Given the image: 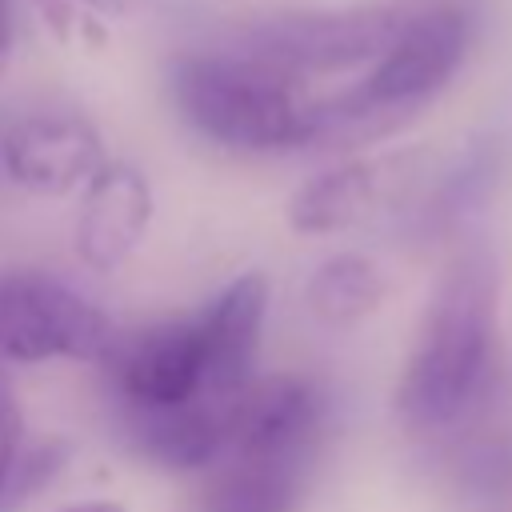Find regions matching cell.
I'll list each match as a JSON object with an SVG mask.
<instances>
[{
	"label": "cell",
	"mask_w": 512,
	"mask_h": 512,
	"mask_svg": "<svg viewBox=\"0 0 512 512\" xmlns=\"http://www.w3.org/2000/svg\"><path fill=\"white\" fill-rule=\"evenodd\" d=\"M16 452H20V432L0 428V496H4V484H8V472H12Z\"/></svg>",
	"instance_id": "2e32d148"
},
{
	"label": "cell",
	"mask_w": 512,
	"mask_h": 512,
	"mask_svg": "<svg viewBox=\"0 0 512 512\" xmlns=\"http://www.w3.org/2000/svg\"><path fill=\"white\" fill-rule=\"evenodd\" d=\"M152 224V184L128 160H104L80 188L72 224L76 256L92 272H116L144 240Z\"/></svg>",
	"instance_id": "9c48e42d"
},
{
	"label": "cell",
	"mask_w": 512,
	"mask_h": 512,
	"mask_svg": "<svg viewBox=\"0 0 512 512\" xmlns=\"http://www.w3.org/2000/svg\"><path fill=\"white\" fill-rule=\"evenodd\" d=\"M56 512H128L120 500H112V496H100V500H76V504H64V508H56Z\"/></svg>",
	"instance_id": "e0dca14e"
},
{
	"label": "cell",
	"mask_w": 512,
	"mask_h": 512,
	"mask_svg": "<svg viewBox=\"0 0 512 512\" xmlns=\"http://www.w3.org/2000/svg\"><path fill=\"white\" fill-rule=\"evenodd\" d=\"M104 160L108 156L92 120L64 108L16 116L0 136V164L8 180L40 196L84 188Z\"/></svg>",
	"instance_id": "52a82bcc"
},
{
	"label": "cell",
	"mask_w": 512,
	"mask_h": 512,
	"mask_svg": "<svg viewBox=\"0 0 512 512\" xmlns=\"http://www.w3.org/2000/svg\"><path fill=\"white\" fill-rule=\"evenodd\" d=\"M264 320H268V280L260 272H240L196 312L200 352H204L200 396L208 404L224 408L256 376Z\"/></svg>",
	"instance_id": "ba28073f"
},
{
	"label": "cell",
	"mask_w": 512,
	"mask_h": 512,
	"mask_svg": "<svg viewBox=\"0 0 512 512\" xmlns=\"http://www.w3.org/2000/svg\"><path fill=\"white\" fill-rule=\"evenodd\" d=\"M104 368L124 408H172L204 400V352L196 312L156 320L148 328H136L132 336H116Z\"/></svg>",
	"instance_id": "8992f818"
},
{
	"label": "cell",
	"mask_w": 512,
	"mask_h": 512,
	"mask_svg": "<svg viewBox=\"0 0 512 512\" xmlns=\"http://www.w3.org/2000/svg\"><path fill=\"white\" fill-rule=\"evenodd\" d=\"M308 464L224 452L208 468L204 512H292Z\"/></svg>",
	"instance_id": "4fadbf2b"
},
{
	"label": "cell",
	"mask_w": 512,
	"mask_h": 512,
	"mask_svg": "<svg viewBox=\"0 0 512 512\" xmlns=\"http://www.w3.org/2000/svg\"><path fill=\"white\" fill-rule=\"evenodd\" d=\"M124 436L152 468L208 472L224 456V408L208 400L172 408H124Z\"/></svg>",
	"instance_id": "8fae6325"
},
{
	"label": "cell",
	"mask_w": 512,
	"mask_h": 512,
	"mask_svg": "<svg viewBox=\"0 0 512 512\" xmlns=\"http://www.w3.org/2000/svg\"><path fill=\"white\" fill-rule=\"evenodd\" d=\"M412 164H416V152L340 160V164L316 172L312 180H304L288 196L284 216H288L292 232H300V236L348 232L352 224L368 220L384 200L396 196L400 176H408Z\"/></svg>",
	"instance_id": "30bf717a"
},
{
	"label": "cell",
	"mask_w": 512,
	"mask_h": 512,
	"mask_svg": "<svg viewBox=\"0 0 512 512\" xmlns=\"http://www.w3.org/2000/svg\"><path fill=\"white\" fill-rule=\"evenodd\" d=\"M168 100L204 140L232 152L312 148V96L248 52H180L164 72Z\"/></svg>",
	"instance_id": "7a4b0ae2"
},
{
	"label": "cell",
	"mask_w": 512,
	"mask_h": 512,
	"mask_svg": "<svg viewBox=\"0 0 512 512\" xmlns=\"http://www.w3.org/2000/svg\"><path fill=\"white\" fill-rule=\"evenodd\" d=\"M0 428H12L20 432V404H16V388L12 380L0 372Z\"/></svg>",
	"instance_id": "9a60e30c"
},
{
	"label": "cell",
	"mask_w": 512,
	"mask_h": 512,
	"mask_svg": "<svg viewBox=\"0 0 512 512\" xmlns=\"http://www.w3.org/2000/svg\"><path fill=\"white\" fill-rule=\"evenodd\" d=\"M388 296V280L380 264L364 252H332L324 256L308 284H304V304L312 308L316 320L332 328H352L368 320Z\"/></svg>",
	"instance_id": "5bb4252c"
},
{
	"label": "cell",
	"mask_w": 512,
	"mask_h": 512,
	"mask_svg": "<svg viewBox=\"0 0 512 512\" xmlns=\"http://www.w3.org/2000/svg\"><path fill=\"white\" fill-rule=\"evenodd\" d=\"M500 336V264L484 244H464L440 268L420 312L396 416L412 432L460 428L488 396Z\"/></svg>",
	"instance_id": "6da1fadb"
},
{
	"label": "cell",
	"mask_w": 512,
	"mask_h": 512,
	"mask_svg": "<svg viewBox=\"0 0 512 512\" xmlns=\"http://www.w3.org/2000/svg\"><path fill=\"white\" fill-rule=\"evenodd\" d=\"M328 396L304 372L252 376L224 404V452L312 464L324 436Z\"/></svg>",
	"instance_id": "5b68a950"
},
{
	"label": "cell",
	"mask_w": 512,
	"mask_h": 512,
	"mask_svg": "<svg viewBox=\"0 0 512 512\" xmlns=\"http://www.w3.org/2000/svg\"><path fill=\"white\" fill-rule=\"evenodd\" d=\"M12 52V0H0V64Z\"/></svg>",
	"instance_id": "ac0fdd59"
},
{
	"label": "cell",
	"mask_w": 512,
	"mask_h": 512,
	"mask_svg": "<svg viewBox=\"0 0 512 512\" xmlns=\"http://www.w3.org/2000/svg\"><path fill=\"white\" fill-rule=\"evenodd\" d=\"M116 324L108 312L40 268L0 272V360L8 364H48V360H88L104 364L116 344Z\"/></svg>",
	"instance_id": "3957f363"
},
{
	"label": "cell",
	"mask_w": 512,
	"mask_h": 512,
	"mask_svg": "<svg viewBox=\"0 0 512 512\" xmlns=\"http://www.w3.org/2000/svg\"><path fill=\"white\" fill-rule=\"evenodd\" d=\"M404 20V4H356V8H296L272 12L244 28L248 56L280 68L292 80L340 76L372 68L392 44Z\"/></svg>",
	"instance_id": "277c9868"
},
{
	"label": "cell",
	"mask_w": 512,
	"mask_h": 512,
	"mask_svg": "<svg viewBox=\"0 0 512 512\" xmlns=\"http://www.w3.org/2000/svg\"><path fill=\"white\" fill-rule=\"evenodd\" d=\"M508 164L512 148L504 136H476L428 188L424 204L416 208V232L424 240H440L468 228V220L480 216L484 204L500 192Z\"/></svg>",
	"instance_id": "7c38bea8"
}]
</instances>
